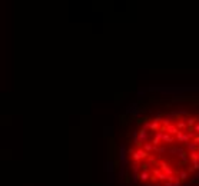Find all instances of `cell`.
Wrapping results in <instances>:
<instances>
[{
	"label": "cell",
	"instance_id": "obj_1",
	"mask_svg": "<svg viewBox=\"0 0 199 186\" xmlns=\"http://www.w3.org/2000/svg\"><path fill=\"white\" fill-rule=\"evenodd\" d=\"M149 155H151V153H148V152H146L143 148H137L136 150H135L133 153H132V160L143 162L145 159H148V157H149Z\"/></svg>",
	"mask_w": 199,
	"mask_h": 186
},
{
	"label": "cell",
	"instance_id": "obj_2",
	"mask_svg": "<svg viewBox=\"0 0 199 186\" xmlns=\"http://www.w3.org/2000/svg\"><path fill=\"white\" fill-rule=\"evenodd\" d=\"M159 166H161V170L165 173L166 176H173L175 175V169H172L170 167V165L168 163V162H165V160H162V162H159Z\"/></svg>",
	"mask_w": 199,
	"mask_h": 186
},
{
	"label": "cell",
	"instance_id": "obj_3",
	"mask_svg": "<svg viewBox=\"0 0 199 186\" xmlns=\"http://www.w3.org/2000/svg\"><path fill=\"white\" fill-rule=\"evenodd\" d=\"M148 129H145V127H140V130H139V140H140V143H146L148 142V132H146Z\"/></svg>",
	"mask_w": 199,
	"mask_h": 186
},
{
	"label": "cell",
	"instance_id": "obj_4",
	"mask_svg": "<svg viewBox=\"0 0 199 186\" xmlns=\"http://www.w3.org/2000/svg\"><path fill=\"white\" fill-rule=\"evenodd\" d=\"M180 130L178 129V126L175 123H172L170 126H168L166 127V133H169V135H172V136H178V133H179Z\"/></svg>",
	"mask_w": 199,
	"mask_h": 186
},
{
	"label": "cell",
	"instance_id": "obj_5",
	"mask_svg": "<svg viewBox=\"0 0 199 186\" xmlns=\"http://www.w3.org/2000/svg\"><path fill=\"white\" fill-rule=\"evenodd\" d=\"M176 142V138H173L172 135H169V133H163V136H162V143H175Z\"/></svg>",
	"mask_w": 199,
	"mask_h": 186
},
{
	"label": "cell",
	"instance_id": "obj_6",
	"mask_svg": "<svg viewBox=\"0 0 199 186\" xmlns=\"http://www.w3.org/2000/svg\"><path fill=\"white\" fill-rule=\"evenodd\" d=\"M198 148H199V145H198V143H195L194 140H191V142H189L188 145H185V149H186V150L189 152V153H191V152H195V150H198Z\"/></svg>",
	"mask_w": 199,
	"mask_h": 186
},
{
	"label": "cell",
	"instance_id": "obj_7",
	"mask_svg": "<svg viewBox=\"0 0 199 186\" xmlns=\"http://www.w3.org/2000/svg\"><path fill=\"white\" fill-rule=\"evenodd\" d=\"M143 149H145L148 153H152V152H156L158 150V148H155L153 145H152V142H146V143H143V146H142Z\"/></svg>",
	"mask_w": 199,
	"mask_h": 186
},
{
	"label": "cell",
	"instance_id": "obj_8",
	"mask_svg": "<svg viewBox=\"0 0 199 186\" xmlns=\"http://www.w3.org/2000/svg\"><path fill=\"white\" fill-rule=\"evenodd\" d=\"M139 179H140V182H143V183H148V181L151 179V175H149V172H140L139 173Z\"/></svg>",
	"mask_w": 199,
	"mask_h": 186
},
{
	"label": "cell",
	"instance_id": "obj_9",
	"mask_svg": "<svg viewBox=\"0 0 199 186\" xmlns=\"http://www.w3.org/2000/svg\"><path fill=\"white\" fill-rule=\"evenodd\" d=\"M176 175H178V178H179V181L183 182V181L188 179L189 173H188V170H179V172H176Z\"/></svg>",
	"mask_w": 199,
	"mask_h": 186
},
{
	"label": "cell",
	"instance_id": "obj_10",
	"mask_svg": "<svg viewBox=\"0 0 199 186\" xmlns=\"http://www.w3.org/2000/svg\"><path fill=\"white\" fill-rule=\"evenodd\" d=\"M136 108H137V103H132V105L129 106V109L126 110V113H132V115H135L137 110H139V109H136Z\"/></svg>",
	"mask_w": 199,
	"mask_h": 186
},
{
	"label": "cell",
	"instance_id": "obj_11",
	"mask_svg": "<svg viewBox=\"0 0 199 186\" xmlns=\"http://www.w3.org/2000/svg\"><path fill=\"white\" fill-rule=\"evenodd\" d=\"M198 119H199V117H192V116L186 119V123H188V127H194V125L198 122Z\"/></svg>",
	"mask_w": 199,
	"mask_h": 186
},
{
	"label": "cell",
	"instance_id": "obj_12",
	"mask_svg": "<svg viewBox=\"0 0 199 186\" xmlns=\"http://www.w3.org/2000/svg\"><path fill=\"white\" fill-rule=\"evenodd\" d=\"M189 159H191V162H194V160H199V152L198 150L191 152V153H189Z\"/></svg>",
	"mask_w": 199,
	"mask_h": 186
},
{
	"label": "cell",
	"instance_id": "obj_13",
	"mask_svg": "<svg viewBox=\"0 0 199 186\" xmlns=\"http://www.w3.org/2000/svg\"><path fill=\"white\" fill-rule=\"evenodd\" d=\"M179 149H180V146L173 145L172 148H169V149H168V152H169V153H172V155H178V153H179Z\"/></svg>",
	"mask_w": 199,
	"mask_h": 186
},
{
	"label": "cell",
	"instance_id": "obj_14",
	"mask_svg": "<svg viewBox=\"0 0 199 186\" xmlns=\"http://www.w3.org/2000/svg\"><path fill=\"white\" fill-rule=\"evenodd\" d=\"M159 129H161V127H159V123L158 122H151V130L152 132H159Z\"/></svg>",
	"mask_w": 199,
	"mask_h": 186
},
{
	"label": "cell",
	"instance_id": "obj_15",
	"mask_svg": "<svg viewBox=\"0 0 199 186\" xmlns=\"http://www.w3.org/2000/svg\"><path fill=\"white\" fill-rule=\"evenodd\" d=\"M166 152H168L166 146H165V145H162V146H159V148H158V150H156V153H158L159 156H162V155H163V153H166Z\"/></svg>",
	"mask_w": 199,
	"mask_h": 186
},
{
	"label": "cell",
	"instance_id": "obj_16",
	"mask_svg": "<svg viewBox=\"0 0 199 186\" xmlns=\"http://www.w3.org/2000/svg\"><path fill=\"white\" fill-rule=\"evenodd\" d=\"M172 119H169V117H166V116H165L163 119H162V125H163V126L165 127H168V126H170V125H172Z\"/></svg>",
	"mask_w": 199,
	"mask_h": 186
},
{
	"label": "cell",
	"instance_id": "obj_17",
	"mask_svg": "<svg viewBox=\"0 0 199 186\" xmlns=\"http://www.w3.org/2000/svg\"><path fill=\"white\" fill-rule=\"evenodd\" d=\"M148 163H151V165H155V166H159L158 160L155 159V156H153V155H149V157H148Z\"/></svg>",
	"mask_w": 199,
	"mask_h": 186
},
{
	"label": "cell",
	"instance_id": "obj_18",
	"mask_svg": "<svg viewBox=\"0 0 199 186\" xmlns=\"http://www.w3.org/2000/svg\"><path fill=\"white\" fill-rule=\"evenodd\" d=\"M108 165H109V167H108L106 170H108L109 173H115V162H113V160H110V162H109Z\"/></svg>",
	"mask_w": 199,
	"mask_h": 186
},
{
	"label": "cell",
	"instance_id": "obj_19",
	"mask_svg": "<svg viewBox=\"0 0 199 186\" xmlns=\"http://www.w3.org/2000/svg\"><path fill=\"white\" fill-rule=\"evenodd\" d=\"M149 166H151V163H148V162H142V165H140V167H142L143 172H148V170H149Z\"/></svg>",
	"mask_w": 199,
	"mask_h": 186
},
{
	"label": "cell",
	"instance_id": "obj_20",
	"mask_svg": "<svg viewBox=\"0 0 199 186\" xmlns=\"http://www.w3.org/2000/svg\"><path fill=\"white\" fill-rule=\"evenodd\" d=\"M139 181H140V179H139V173H133V175H132V182H133V183H137Z\"/></svg>",
	"mask_w": 199,
	"mask_h": 186
},
{
	"label": "cell",
	"instance_id": "obj_21",
	"mask_svg": "<svg viewBox=\"0 0 199 186\" xmlns=\"http://www.w3.org/2000/svg\"><path fill=\"white\" fill-rule=\"evenodd\" d=\"M158 179H159V181H163V182H168V176H166V175H165V173H163V172H162V173H161V175H159V176H158Z\"/></svg>",
	"mask_w": 199,
	"mask_h": 186
},
{
	"label": "cell",
	"instance_id": "obj_22",
	"mask_svg": "<svg viewBox=\"0 0 199 186\" xmlns=\"http://www.w3.org/2000/svg\"><path fill=\"white\" fill-rule=\"evenodd\" d=\"M161 173H162V170H161V169H153V170H152V176H155V178H158V176L161 175Z\"/></svg>",
	"mask_w": 199,
	"mask_h": 186
},
{
	"label": "cell",
	"instance_id": "obj_23",
	"mask_svg": "<svg viewBox=\"0 0 199 186\" xmlns=\"http://www.w3.org/2000/svg\"><path fill=\"white\" fill-rule=\"evenodd\" d=\"M192 166H194L195 170H199V160H194V162H192Z\"/></svg>",
	"mask_w": 199,
	"mask_h": 186
},
{
	"label": "cell",
	"instance_id": "obj_24",
	"mask_svg": "<svg viewBox=\"0 0 199 186\" xmlns=\"http://www.w3.org/2000/svg\"><path fill=\"white\" fill-rule=\"evenodd\" d=\"M172 100H173V102H182L183 97H182V96H173V97H172Z\"/></svg>",
	"mask_w": 199,
	"mask_h": 186
},
{
	"label": "cell",
	"instance_id": "obj_25",
	"mask_svg": "<svg viewBox=\"0 0 199 186\" xmlns=\"http://www.w3.org/2000/svg\"><path fill=\"white\" fill-rule=\"evenodd\" d=\"M194 132H196V133H199V123H196L194 126Z\"/></svg>",
	"mask_w": 199,
	"mask_h": 186
},
{
	"label": "cell",
	"instance_id": "obj_26",
	"mask_svg": "<svg viewBox=\"0 0 199 186\" xmlns=\"http://www.w3.org/2000/svg\"><path fill=\"white\" fill-rule=\"evenodd\" d=\"M195 172V169H194V166H191V167H188V173H194Z\"/></svg>",
	"mask_w": 199,
	"mask_h": 186
},
{
	"label": "cell",
	"instance_id": "obj_27",
	"mask_svg": "<svg viewBox=\"0 0 199 186\" xmlns=\"http://www.w3.org/2000/svg\"><path fill=\"white\" fill-rule=\"evenodd\" d=\"M194 181H199V173H195V175H194Z\"/></svg>",
	"mask_w": 199,
	"mask_h": 186
},
{
	"label": "cell",
	"instance_id": "obj_28",
	"mask_svg": "<svg viewBox=\"0 0 199 186\" xmlns=\"http://www.w3.org/2000/svg\"><path fill=\"white\" fill-rule=\"evenodd\" d=\"M145 90H137V94H139V96H142V94H143V96H145Z\"/></svg>",
	"mask_w": 199,
	"mask_h": 186
},
{
	"label": "cell",
	"instance_id": "obj_29",
	"mask_svg": "<svg viewBox=\"0 0 199 186\" xmlns=\"http://www.w3.org/2000/svg\"><path fill=\"white\" fill-rule=\"evenodd\" d=\"M194 142H195V143H198V145H199V135H198V136H196V138H195V139H194Z\"/></svg>",
	"mask_w": 199,
	"mask_h": 186
},
{
	"label": "cell",
	"instance_id": "obj_30",
	"mask_svg": "<svg viewBox=\"0 0 199 186\" xmlns=\"http://www.w3.org/2000/svg\"><path fill=\"white\" fill-rule=\"evenodd\" d=\"M165 186H173L172 182H165Z\"/></svg>",
	"mask_w": 199,
	"mask_h": 186
},
{
	"label": "cell",
	"instance_id": "obj_31",
	"mask_svg": "<svg viewBox=\"0 0 199 186\" xmlns=\"http://www.w3.org/2000/svg\"><path fill=\"white\" fill-rule=\"evenodd\" d=\"M183 186H192V183L189 182V183H183Z\"/></svg>",
	"mask_w": 199,
	"mask_h": 186
},
{
	"label": "cell",
	"instance_id": "obj_32",
	"mask_svg": "<svg viewBox=\"0 0 199 186\" xmlns=\"http://www.w3.org/2000/svg\"><path fill=\"white\" fill-rule=\"evenodd\" d=\"M103 186H113V185H103Z\"/></svg>",
	"mask_w": 199,
	"mask_h": 186
}]
</instances>
